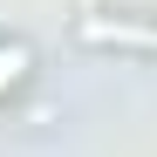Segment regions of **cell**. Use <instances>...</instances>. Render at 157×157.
Here are the masks:
<instances>
[{
  "label": "cell",
  "mask_w": 157,
  "mask_h": 157,
  "mask_svg": "<svg viewBox=\"0 0 157 157\" xmlns=\"http://www.w3.org/2000/svg\"><path fill=\"white\" fill-rule=\"evenodd\" d=\"M21 75H28V55H21V48H0V96H7Z\"/></svg>",
  "instance_id": "7a4b0ae2"
},
{
  "label": "cell",
  "mask_w": 157,
  "mask_h": 157,
  "mask_svg": "<svg viewBox=\"0 0 157 157\" xmlns=\"http://www.w3.org/2000/svg\"><path fill=\"white\" fill-rule=\"evenodd\" d=\"M82 41L89 48H137V55H157V28H144V21H82Z\"/></svg>",
  "instance_id": "6da1fadb"
}]
</instances>
